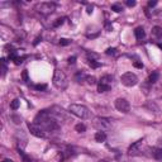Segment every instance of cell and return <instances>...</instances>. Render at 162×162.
Here are the masks:
<instances>
[{
  "label": "cell",
  "mask_w": 162,
  "mask_h": 162,
  "mask_svg": "<svg viewBox=\"0 0 162 162\" xmlns=\"http://www.w3.org/2000/svg\"><path fill=\"white\" fill-rule=\"evenodd\" d=\"M68 112H70L71 114L76 115L77 118H80V119L90 118V110L86 108L85 105H81V104H71L68 106Z\"/></svg>",
  "instance_id": "6da1fadb"
},
{
  "label": "cell",
  "mask_w": 162,
  "mask_h": 162,
  "mask_svg": "<svg viewBox=\"0 0 162 162\" xmlns=\"http://www.w3.org/2000/svg\"><path fill=\"white\" fill-rule=\"evenodd\" d=\"M53 85L56 86L58 90H65L68 85V81H67V77L65 75V72H62L61 70H54V74H53Z\"/></svg>",
  "instance_id": "7a4b0ae2"
},
{
  "label": "cell",
  "mask_w": 162,
  "mask_h": 162,
  "mask_svg": "<svg viewBox=\"0 0 162 162\" xmlns=\"http://www.w3.org/2000/svg\"><path fill=\"white\" fill-rule=\"evenodd\" d=\"M92 127L98 129L99 132H104V130L109 129L110 127H112V119L98 117V118H95L92 120Z\"/></svg>",
  "instance_id": "3957f363"
},
{
  "label": "cell",
  "mask_w": 162,
  "mask_h": 162,
  "mask_svg": "<svg viewBox=\"0 0 162 162\" xmlns=\"http://www.w3.org/2000/svg\"><path fill=\"white\" fill-rule=\"evenodd\" d=\"M41 125H42V128L46 130V132H56V130L60 129V125H58V122L56 119L51 118V115L46 118L43 120L42 123H41Z\"/></svg>",
  "instance_id": "277c9868"
},
{
  "label": "cell",
  "mask_w": 162,
  "mask_h": 162,
  "mask_svg": "<svg viewBox=\"0 0 162 162\" xmlns=\"http://www.w3.org/2000/svg\"><path fill=\"white\" fill-rule=\"evenodd\" d=\"M120 81L124 86H128V88H132V86H136L138 84V77L136 76L132 72H125L124 75H122L120 77Z\"/></svg>",
  "instance_id": "5b68a950"
},
{
  "label": "cell",
  "mask_w": 162,
  "mask_h": 162,
  "mask_svg": "<svg viewBox=\"0 0 162 162\" xmlns=\"http://www.w3.org/2000/svg\"><path fill=\"white\" fill-rule=\"evenodd\" d=\"M28 129L30 134H33L34 137H38V138H44L46 137V130L42 128L41 124H37V123H29L28 124Z\"/></svg>",
  "instance_id": "8992f818"
},
{
  "label": "cell",
  "mask_w": 162,
  "mask_h": 162,
  "mask_svg": "<svg viewBox=\"0 0 162 162\" xmlns=\"http://www.w3.org/2000/svg\"><path fill=\"white\" fill-rule=\"evenodd\" d=\"M36 10H38L42 14H51L56 10V4L54 3H41L36 5Z\"/></svg>",
  "instance_id": "52a82bcc"
},
{
  "label": "cell",
  "mask_w": 162,
  "mask_h": 162,
  "mask_svg": "<svg viewBox=\"0 0 162 162\" xmlns=\"http://www.w3.org/2000/svg\"><path fill=\"white\" fill-rule=\"evenodd\" d=\"M114 105H115V108L118 109L119 112H122V113H129V110H130L129 101L127 100V99H124V98L117 99L115 103H114Z\"/></svg>",
  "instance_id": "ba28073f"
},
{
  "label": "cell",
  "mask_w": 162,
  "mask_h": 162,
  "mask_svg": "<svg viewBox=\"0 0 162 162\" xmlns=\"http://www.w3.org/2000/svg\"><path fill=\"white\" fill-rule=\"evenodd\" d=\"M142 143H143V139H139V141H137V142H134L132 146L128 148V153L130 156H136V154H138L141 152V146H142Z\"/></svg>",
  "instance_id": "9c48e42d"
},
{
  "label": "cell",
  "mask_w": 162,
  "mask_h": 162,
  "mask_svg": "<svg viewBox=\"0 0 162 162\" xmlns=\"http://www.w3.org/2000/svg\"><path fill=\"white\" fill-rule=\"evenodd\" d=\"M134 36H136V38L138 41L143 39L144 37H146V32H144L143 27H137V28L134 29Z\"/></svg>",
  "instance_id": "30bf717a"
},
{
  "label": "cell",
  "mask_w": 162,
  "mask_h": 162,
  "mask_svg": "<svg viewBox=\"0 0 162 162\" xmlns=\"http://www.w3.org/2000/svg\"><path fill=\"white\" fill-rule=\"evenodd\" d=\"M151 154H152V157L154 160L157 161H162V148H152L151 150Z\"/></svg>",
  "instance_id": "8fae6325"
},
{
  "label": "cell",
  "mask_w": 162,
  "mask_h": 162,
  "mask_svg": "<svg viewBox=\"0 0 162 162\" xmlns=\"http://www.w3.org/2000/svg\"><path fill=\"white\" fill-rule=\"evenodd\" d=\"M94 138L96 142L103 143V142H105V139H106V134H105V132H96Z\"/></svg>",
  "instance_id": "7c38bea8"
},
{
  "label": "cell",
  "mask_w": 162,
  "mask_h": 162,
  "mask_svg": "<svg viewBox=\"0 0 162 162\" xmlns=\"http://www.w3.org/2000/svg\"><path fill=\"white\" fill-rule=\"evenodd\" d=\"M152 34L154 37H156V38H162V28L161 27H158V26H156V27H153L152 28Z\"/></svg>",
  "instance_id": "4fadbf2b"
},
{
  "label": "cell",
  "mask_w": 162,
  "mask_h": 162,
  "mask_svg": "<svg viewBox=\"0 0 162 162\" xmlns=\"http://www.w3.org/2000/svg\"><path fill=\"white\" fill-rule=\"evenodd\" d=\"M86 79H88V76H86V74L84 71H79L76 75H75V80H76L77 82H81V81H85Z\"/></svg>",
  "instance_id": "5bb4252c"
},
{
  "label": "cell",
  "mask_w": 162,
  "mask_h": 162,
  "mask_svg": "<svg viewBox=\"0 0 162 162\" xmlns=\"http://www.w3.org/2000/svg\"><path fill=\"white\" fill-rule=\"evenodd\" d=\"M112 82H113V76L110 75H105L100 79V84H105V85H110L112 86Z\"/></svg>",
  "instance_id": "9a60e30c"
},
{
  "label": "cell",
  "mask_w": 162,
  "mask_h": 162,
  "mask_svg": "<svg viewBox=\"0 0 162 162\" xmlns=\"http://www.w3.org/2000/svg\"><path fill=\"white\" fill-rule=\"evenodd\" d=\"M158 77H160V74H158L157 71H154V72H152V74L150 75V84H154V82H157L158 81Z\"/></svg>",
  "instance_id": "2e32d148"
},
{
  "label": "cell",
  "mask_w": 162,
  "mask_h": 162,
  "mask_svg": "<svg viewBox=\"0 0 162 162\" xmlns=\"http://www.w3.org/2000/svg\"><path fill=\"white\" fill-rule=\"evenodd\" d=\"M110 90V85H105V84H100L99 82L98 85V91L99 92H105V91H109Z\"/></svg>",
  "instance_id": "e0dca14e"
},
{
  "label": "cell",
  "mask_w": 162,
  "mask_h": 162,
  "mask_svg": "<svg viewBox=\"0 0 162 162\" xmlns=\"http://www.w3.org/2000/svg\"><path fill=\"white\" fill-rule=\"evenodd\" d=\"M18 153H19V156L22 157L23 162H32V161H30V158H29L28 156H27L26 153L23 152V150H22V148H18Z\"/></svg>",
  "instance_id": "ac0fdd59"
},
{
  "label": "cell",
  "mask_w": 162,
  "mask_h": 162,
  "mask_svg": "<svg viewBox=\"0 0 162 162\" xmlns=\"http://www.w3.org/2000/svg\"><path fill=\"white\" fill-rule=\"evenodd\" d=\"M75 129H76V132L79 133H84L85 130H86V127H85V124H82V123H79L75 125Z\"/></svg>",
  "instance_id": "d6986e66"
},
{
  "label": "cell",
  "mask_w": 162,
  "mask_h": 162,
  "mask_svg": "<svg viewBox=\"0 0 162 162\" xmlns=\"http://www.w3.org/2000/svg\"><path fill=\"white\" fill-rule=\"evenodd\" d=\"M19 105H20V101H19V99H14L12 103H10V108H12L13 110H17L19 108Z\"/></svg>",
  "instance_id": "ffe728a7"
},
{
  "label": "cell",
  "mask_w": 162,
  "mask_h": 162,
  "mask_svg": "<svg viewBox=\"0 0 162 162\" xmlns=\"http://www.w3.org/2000/svg\"><path fill=\"white\" fill-rule=\"evenodd\" d=\"M89 65H90L92 68H98V67L101 66L100 62H98V61H95V60H90V61H89Z\"/></svg>",
  "instance_id": "44dd1931"
},
{
  "label": "cell",
  "mask_w": 162,
  "mask_h": 162,
  "mask_svg": "<svg viewBox=\"0 0 162 162\" xmlns=\"http://www.w3.org/2000/svg\"><path fill=\"white\" fill-rule=\"evenodd\" d=\"M112 10H114L115 13H120L123 10V6L120 4H113L112 5Z\"/></svg>",
  "instance_id": "7402d4cb"
},
{
  "label": "cell",
  "mask_w": 162,
  "mask_h": 162,
  "mask_svg": "<svg viewBox=\"0 0 162 162\" xmlns=\"http://www.w3.org/2000/svg\"><path fill=\"white\" fill-rule=\"evenodd\" d=\"M1 70H3V76H5L6 71H8V67L5 65V58H1Z\"/></svg>",
  "instance_id": "603a6c76"
},
{
  "label": "cell",
  "mask_w": 162,
  "mask_h": 162,
  "mask_svg": "<svg viewBox=\"0 0 162 162\" xmlns=\"http://www.w3.org/2000/svg\"><path fill=\"white\" fill-rule=\"evenodd\" d=\"M86 81H88V84H90V85L96 84V79H95L94 76H88V79H86Z\"/></svg>",
  "instance_id": "cb8c5ba5"
},
{
  "label": "cell",
  "mask_w": 162,
  "mask_h": 162,
  "mask_svg": "<svg viewBox=\"0 0 162 162\" xmlns=\"http://www.w3.org/2000/svg\"><path fill=\"white\" fill-rule=\"evenodd\" d=\"M22 79H23V81H24V82H28V81H29V79H28V71H27V70H24V71H23Z\"/></svg>",
  "instance_id": "d4e9b609"
},
{
  "label": "cell",
  "mask_w": 162,
  "mask_h": 162,
  "mask_svg": "<svg viewBox=\"0 0 162 162\" xmlns=\"http://www.w3.org/2000/svg\"><path fill=\"white\" fill-rule=\"evenodd\" d=\"M63 20H65V18H58L56 22L53 23V27H60V26H62V24H63Z\"/></svg>",
  "instance_id": "484cf974"
},
{
  "label": "cell",
  "mask_w": 162,
  "mask_h": 162,
  "mask_svg": "<svg viewBox=\"0 0 162 162\" xmlns=\"http://www.w3.org/2000/svg\"><path fill=\"white\" fill-rule=\"evenodd\" d=\"M70 43H71V41H68L66 38H61L60 39V44H61V46H67V44H70Z\"/></svg>",
  "instance_id": "4316f807"
},
{
  "label": "cell",
  "mask_w": 162,
  "mask_h": 162,
  "mask_svg": "<svg viewBox=\"0 0 162 162\" xmlns=\"http://www.w3.org/2000/svg\"><path fill=\"white\" fill-rule=\"evenodd\" d=\"M36 89H37V90H46V89H47V85H46V84L36 85Z\"/></svg>",
  "instance_id": "83f0119b"
},
{
  "label": "cell",
  "mask_w": 162,
  "mask_h": 162,
  "mask_svg": "<svg viewBox=\"0 0 162 162\" xmlns=\"http://www.w3.org/2000/svg\"><path fill=\"white\" fill-rule=\"evenodd\" d=\"M24 58H26V57H17L15 60H14V63H15V65H20V63L23 62Z\"/></svg>",
  "instance_id": "f1b7e54d"
},
{
  "label": "cell",
  "mask_w": 162,
  "mask_h": 162,
  "mask_svg": "<svg viewBox=\"0 0 162 162\" xmlns=\"http://www.w3.org/2000/svg\"><path fill=\"white\" fill-rule=\"evenodd\" d=\"M125 4H127V6H130V8H132V6L136 5V1H134V0H127Z\"/></svg>",
  "instance_id": "f546056e"
},
{
  "label": "cell",
  "mask_w": 162,
  "mask_h": 162,
  "mask_svg": "<svg viewBox=\"0 0 162 162\" xmlns=\"http://www.w3.org/2000/svg\"><path fill=\"white\" fill-rule=\"evenodd\" d=\"M133 66H134V67H137V68H143V63H142V62L136 61V62L133 63Z\"/></svg>",
  "instance_id": "4dcf8cb0"
},
{
  "label": "cell",
  "mask_w": 162,
  "mask_h": 162,
  "mask_svg": "<svg viewBox=\"0 0 162 162\" xmlns=\"http://www.w3.org/2000/svg\"><path fill=\"white\" fill-rule=\"evenodd\" d=\"M115 51H117L115 48H108L105 53H106V54H114V53H115Z\"/></svg>",
  "instance_id": "1f68e13d"
},
{
  "label": "cell",
  "mask_w": 162,
  "mask_h": 162,
  "mask_svg": "<svg viewBox=\"0 0 162 162\" xmlns=\"http://www.w3.org/2000/svg\"><path fill=\"white\" fill-rule=\"evenodd\" d=\"M12 119H13V120H15L14 123H17V124L22 123V122H20V120H22V119H20V118H18V117H15V115H13V117H12Z\"/></svg>",
  "instance_id": "d6a6232c"
},
{
  "label": "cell",
  "mask_w": 162,
  "mask_h": 162,
  "mask_svg": "<svg viewBox=\"0 0 162 162\" xmlns=\"http://www.w3.org/2000/svg\"><path fill=\"white\" fill-rule=\"evenodd\" d=\"M75 62H76V57H75V56H72V57H70V58H68V63H75Z\"/></svg>",
  "instance_id": "836d02e7"
},
{
  "label": "cell",
  "mask_w": 162,
  "mask_h": 162,
  "mask_svg": "<svg viewBox=\"0 0 162 162\" xmlns=\"http://www.w3.org/2000/svg\"><path fill=\"white\" fill-rule=\"evenodd\" d=\"M92 9H94V6H92V5H89V6H88V9H86L88 14H91V13H92Z\"/></svg>",
  "instance_id": "e575fe53"
},
{
  "label": "cell",
  "mask_w": 162,
  "mask_h": 162,
  "mask_svg": "<svg viewBox=\"0 0 162 162\" xmlns=\"http://www.w3.org/2000/svg\"><path fill=\"white\" fill-rule=\"evenodd\" d=\"M156 4H157L156 0H153V1H152V0H151V1H148V6H151V8H152V6H154Z\"/></svg>",
  "instance_id": "d590c367"
},
{
  "label": "cell",
  "mask_w": 162,
  "mask_h": 162,
  "mask_svg": "<svg viewBox=\"0 0 162 162\" xmlns=\"http://www.w3.org/2000/svg\"><path fill=\"white\" fill-rule=\"evenodd\" d=\"M39 41H41V38H39V37H38V38L36 39V42H34V46H37V44H38V42H39Z\"/></svg>",
  "instance_id": "8d00e7d4"
},
{
  "label": "cell",
  "mask_w": 162,
  "mask_h": 162,
  "mask_svg": "<svg viewBox=\"0 0 162 162\" xmlns=\"http://www.w3.org/2000/svg\"><path fill=\"white\" fill-rule=\"evenodd\" d=\"M3 162H13V161H12V160H8V158H6V160H4Z\"/></svg>",
  "instance_id": "74e56055"
},
{
  "label": "cell",
  "mask_w": 162,
  "mask_h": 162,
  "mask_svg": "<svg viewBox=\"0 0 162 162\" xmlns=\"http://www.w3.org/2000/svg\"><path fill=\"white\" fill-rule=\"evenodd\" d=\"M99 162H108V161H106V160H100Z\"/></svg>",
  "instance_id": "f35d334b"
},
{
  "label": "cell",
  "mask_w": 162,
  "mask_h": 162,
  "mask_svg": "<svg viewBox=\"0 0 162 162\" xmlns=\"http://www.w3.org/2000/svg\"><path fill=\"white\" fill-rule=\"evenodd\" d=\"M158 47H160V48H161V50H162V44H158Z\"/></svg>",
  "instance_id": "ab89813d"
}]
</instances>
